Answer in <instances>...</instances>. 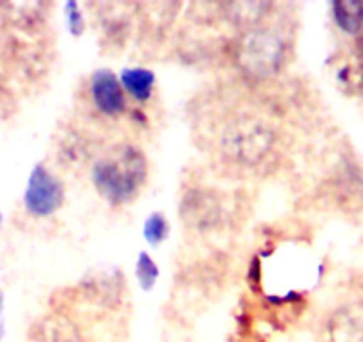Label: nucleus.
<instances>
[{
	"instance_id": "13",
	"label": "nucleus",
	"mask_w": 363,
	"mask_h": 342,
	"mask_svg": "<svg viewBox=\"0 0 363 342\" xmlns=\"http://www.w3.org/2000/svg\"><path fill=\"white\" fill-rule=\"evenodd\" d=\"M65 22L66 31L72 34L73 38L82 36L86 31V16H84L82 8L75 0H68L65 4Z\"/></svg>"
},
{
	"instance_id": "3",
	"label": "nucleus",
	"mask_w": 363,
	"mask_h": 342,
	"mask_svg": "<svg viewBox=\"0 0 363 342\" xmlns=\"http://www.w3.org/2000/svg\"><path fill=\"white\" fill-rule=\"evenodd\" d=\"M289 43L284 29L262 22L240 31L232 41V61L250 82H265L287 66Z\"/></svg>"
},
{
	"instance_id": "16",
	"label": "nucleus",
	"mask_w": 363,
	"mask_h": 342,
	"mask_svg": "<svg viewBox=\"0 0 363 342\" xmlns=\"http://www.w3.org/2000/svg\"><path fill=\"white\" fill-rule=\"evenodd\" d=\"M2 331H4V330H2V328H0V337H2Z\"/></svg>"
},
{
	"instance_id": "7",
	"label": "nucleus",
	"mask_w": 363,
	"mask_h": 342,
	"mask_svg": "<svg viewBox=\"0 0 363 342\" xmlns=\"http://www.w3.org/2000/svg\"><path fill=\"white\" fill-rule=\"evenodd\" d=\"M27 342H87V338L72 317L52 310L30 324Z\"/></svg>"
},
{
	"instance_id": "4",
	"label": "nucleus",
	"mask_w": 363,
	"mask_h": 342,
	"mask_svg": "<svg viewBox=\"0 0 363 342\" xmlns=\"http://www.w3.org/2000/svg\"><path fill=\"white\" fill-rule=\"evenodd\" d=\"M180 219H184L191 230L196 232H212L225 225L228 218L225 194L214 187L194 186L187 187L180 197Z\"/></svg>"
},
{
	"instance_id": "1",
	"label": "nucleus",
	"mask_w": 363,
	"mask_h": 342,
	"mask_svg": "<svg viewBox=\"0 0 363 342\" xmlns=\"http://www.w3.org/2000/svg\"><path fill=\"white\" fill-rule=\"evenodd\" d=\"M148 159L138 145L118 143L100 153L91 166V184L111 207L132 204L148 180Z\"/></svg>"
},
{
	"instance_id": "15",
	"label": "nucleus",
	"mask_w": 363,
	"mask_h": 342,
	"mask_svg": "<svg viewBox=\"0 0 363 342\" xmlns=\"http://www.w3.org/2000/svg\"><path fill=\"white\" fill-rule=\"evenodd\" d=\"M0 226H2V212H0Z\"/></svg>"
},
{
	"instance_id": "14",
	"label": "nucleus",
	"mask_w": 363,
	"mask_h": 342,
	"mask_svg": "<svg viewBox=\"0 0 363 342\" xmlns=\"http://www.w3.org/2000/svg\"><path fill=\"white\" fill-rule=\"evenodd\" d=\"M358 52H359V57L363 59V34H362V38H359V41H358Z\"/></svg>"
},
{
	"instance_id": "12",
	"label": "nucleus",
	"mask_w": 363,
	"mask_h": 342,
	"mask_svg": "<svg viewBox=\"0 0 363 342\" xmlns=\"http://www.w3.org/2000/svg\"><path fill=\"white\" fill-rule=\"evenodd\" d=\"M143 237L153 248H159L169 237V221L162 212H152L143 223Z\"/></svg>"
},
{
	"instance_id": "10",
	"label": "nucleus",
	"mask_w": 363,
	"mask_h": 342,
	"mask_svg": "<svg viewBox=\"0 0 363 342\" xmlns=\"http://www.w3.org/2000/svg\"><path fill=\"white\" fill-rule=\"evenodd\" d=\"M331 16L338 29L347 36H358L363 31L362 0H335L331 2Z\"/></svg>"
},
{
	"instance_id": "2",
	"label": "nucleus",
	"mask_w": 363,
	"mask_h": 342,
	"mask_svg": "<svg viewBox=\"0 0 363 342\" xmlns=\"http://www.w3.org/2000/svg\"><path fill=\"white\" fill-rule=\"evenodd\" d=\"M280 136L277 128L258 114L242 111L221 123L218 128L219 157L242 171H260L277 155Z\"/></svg>"
},
{
	"instance_id": "11",
	"label": "nucleus",
	"mask_w": 363,
	"mask_h": 342,
	"mask_svg": "<svg viewBox=\"0 0 363 342\" xmlns=\"http://www.w3.org/2000/svg\"><path fill=\"white\" fill-rule=\"evenodd\" d=\"M135 280H138L139 287L145 292H150L157 285V280L160 277L159 264L153 260L152 255L148 251H139L138 259H135Z\"/></svg>"
},
{
	"instance_id": "5",
	"label": "nucleus",
	"mask_w": 363,
	"mask_h": 342,
	"mask_svg": "<svg viewBox=\"0 0 363 342\" xmlns=\"http://www.w3.org/2000/svg\"><path fill=\"white\" fill-rule=\"evenodd\" d=\"M66 200L65 182L43 162L30 170L23 191V207L33 218L47 219L57 214Z\"/></svg>"
},
{
	"instance_id": "8",
	"label": "nucleus",
	"mask_w": 363,
	"mask_h": 342,
	"mask_svg": "<svg viewBox=\"0 0 363 342\" xmlns=\"http://www.w3.org/2000/svg\"><path fill=\"white\" fill-rule=\"evenodd\" d=\"M326 342H363V303L338 305L326 321Z\"/></svg>"
},
{
	"instance_id": "6",
	"label": "nucleus",
	"mask_w": 363,
	"mask_h": 342,
	"mask_svg": "<svg viewBox=\"0 0 363 342\" xmlns=\"http://www.w3.org/2000/svg\"><path fill=\"white\" fill-rule=\"evenodd\" d=\"M87 99L99 116L118 120L128 111V96L113 70L100 68L87 79Z\"/></svg>"
},
{
	"instance_id": "9",
	"label": "nucleus",
	"mask_w": 363,
	"mask_h": 342,
	"mask_svg": "<svg viewBox=\"0 0 363 342\" xmlns=\"http://www.w3.org/2000/svg\"><path fill=\"white\" fill-rule=\"evenodd\" d=\"M128 100H134L135 104H148L155 92L157 77L155 73L145 66H128L123 68L118 75Z\"/></svg>"
}]
</instances>
